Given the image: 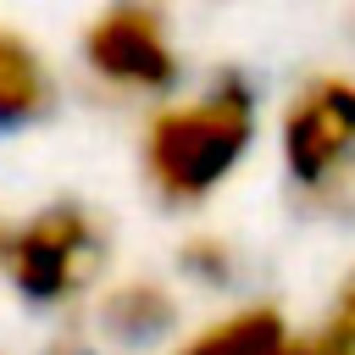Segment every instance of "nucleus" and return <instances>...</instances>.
<instances>
[{"label":"nucleus","instance_id":"nucleus-1","mask_svg":"<svg viewBox=\"0 0 355 355\" xmlns=\"http://www.w3.org/2000/svg\"><path fill=\"white\" fill-rule=\"evenodd\" d=\"M250 139H255V94L239 72H227L205 94L150 116L144 178L166 205H194L244 161Z\"/></svg>","mask_w":355,"mask_h":355},{"label":"nucleus","instance_id":"nucleus-2","mask_svg":"<svg viewBox=\"0 0 355 355\" xmlns=\"http://www.w3.org/2000/svg\"><path fill=\"white\" fill-rule=\"evenodd\" d=\"M105 261V233L83 205H44L22 227L0 233V266L28 305L78 300Z\"/></svg>","mask_w":355,"mask_h":355},{"label":"nucleus","instance_id":"nucleus-3","mask_svg":"<svg viewBox=\"0 0 355 355\" xmlns=\"http://www.w3.org/2000/svg\"><path fill=\"white\" fill-rule=\"evenodd\" d=\"M283 166L311 194H327L355 166V78H311L288 100Z\"/></svg>","mask_w":355,"mask_h":355},{"label":"nucleus","instance_id":"nucleus-4","mask_svg":"<svg viewBox=\"0 0 355 355\" xmlns=\"http://www.w3.org/2000/svg\"><path fill=\"white\" fill-rule=\"evenodd\" d=\"M83 61L116 89H172V78H178L166 17L155 6H133V0L105 6L83 28Z\"/></svg>","mask_w":355,"mask_h":355},{"label":"nucleus","instance_id":"nucleus-5","mask_svg":"<svg viewBox=\"0 0 355 355\" xmlns=\"http://www.w3.org/2000/svg\"><path fill=\"white\" fill-rule=\"evenodd\" d=\"M50 105H55L50 67L39 61V50L22 33L0 28V133H17L28 122H39Z\"/></svg>","mask_w":355,"mask_h":355},{"label":"nucleus","instance_id":"nucleus-6","mask_svg":"<svg viewBox=\"0 0 355 355\" xmlns=\"http://www.w3.org/2000/svg\"><path fill=\"white\" fill-rule=\"evenodd\" d=\"M178 322V305L161 283L150 277H133V283H116L105 300H100V333L122 349H144L155 338H166Z\"/></svg>","mask_w":355,"mask_h":355},{"label":"nucleus","instance_id":"nucleus-7","mask_svg":"<svg viewBox=\"0 0 355 355\" xmlns=\"http://www.w3.org/2000/svg\"><path fill=\"white\" fill-rule=\"evenodd\" d=\"M283 338H288V327L272 305H244V311L211 322L205 333H194L178 355H277Z\"/></svg>","mask_w":355,"mask_h":355},{"label":"nucleus","instance_id":"nucleus-8","mask_svg":"<svg viewBox=\"0 0 355 355\" xmlns=\"http://www.w3.org/2000/svg\"><path fill=\"white\" fill-rule=\"evenodd\" d=\"M178 266H183L189 277H200V283H227V277H233V250L205 233V239H189V244L178 250Z\"/></svg>","mask_w":355,"mask_h":355},{"label":"nucleus","instance_id":"nucleus-9","mask_svg":"<svg viewBox=\"0 0 355 355\" xmlns=\"http://www.w3.org/2000/svg\"><path fill=\"white\" fill-rule=\"evenodd\" d=\"M277 355H355V333L338 327V322H322V333H305V338H283Z\"/></svg>","mask_w":355,"mask_h":355},{"label":"nucleus","instance_id":"nucleus-10","mask_svg":"<svg viewBox=\"0 0 355 355\" xmlns=\"http://www.w3.org/2000/svg\"><path fill=\"white\" fill-rule=\"evenodd\" d=\"M327 322H338V327L355 333V272L338 283V294H333V316H327Z\"/></svg>","mask_w":355,"mask_h":355},{"label":"nucleus","instance_id":"nucleus-11","mask_svg":"<svg viewBox=\"0 0 355 355\" xmlns=\"http://www.w3.org/2000/svg\"><path fill=\"white\" fill-rule=\"evenodd\" d=\"M39 355H94V344H83V338H55V344L39 349Z\"/></svg>","mask_w":355,"mask_h":355},{"label":"nucleus","instance_id":"nucleus-12","mask_svg":"<svg viewBox=\"0 0 355 355\" xmlns=\"http://www.w3.org/2000/svg\"><path fill=\"white\" fill-rule=\"evenodd\" d=\"M349 205H355V200H349Z\"/></svg>","mask_w":355,"mask_h":355}]
</instances>
